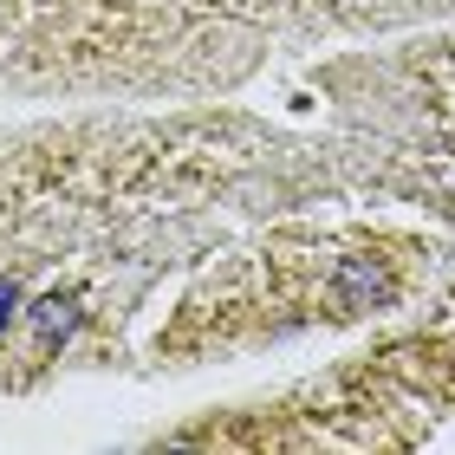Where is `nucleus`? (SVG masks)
<instances>
[{
	"mask_svg": "<svg viewBox=\"0 0 455 455\" xmlns=\"http://www.w3.org/2000/svg\"><path fill=\"white\" fill-rule=\"evenodd\" d=\"M384 299H390L384 267H371V260H345L339 267V306L345 313H371V306H384Z\"/></svg>",
	"mask_w": 455,
	"mask_h": 455,
	"instance_id": "nucleus-1",
	"label": "nucleus"
},
{
	"mask_svg": "<svg viewBox=\"0 0 455 455\" xmlns=\"http://www.w3.org/2000/svg\"><path fill=\"white\" fill-rule=\"evenodd\" d=\"M13 306H20V286H13V280H0V332H7V319H13Z\"/></svg>",
	"mask_w": 455,
	"mask_h": 455,
	"instance_id": "nucleus-3",
	"label": "nucleus"
},
{
	"mask_svg": "<svg viewBox=\"0 0 455 455\" xmlns=\"http://www.w3.org/2000/svg\"><path fill=\"white\" fill-rule=\"evenodd\" d=\"M33 325H39V339H66L72 332V299H39V313H33Z\"/></svg>",
	"mask_w": 455,
	"mask_h": 455,
	"instance_id": "nucleus-2",
	"label": "nucleus"
}]
</instances>
